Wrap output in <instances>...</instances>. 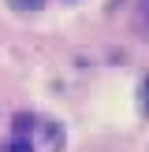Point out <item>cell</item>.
I'll return each mask as SVG.
<instances>
[{"label":"cell","instance_id":"6da1fadb","mask_svg":"<svg viewBox=\"0 0 149 152\" xmlns=\"http://www.w3.org/2000/svg\"><path fill=\"white\" fill-rule=\"evenodd\" d=\"M134 26L149 37V0H138V7H134Z\"/></svg>","mask_w":149,"mask_h":152},{"label":"cell","instance_id":"7a4b0ae2","mask_svg":"<svg viewBox=\"0 0 149 152\" xmlns=\"http://www.w3.org/2000/svg\"><path fill=\"white\" fill-rule=\"evenodd\" d=\"M26 130H34V119H30V115H15V134L22 137Z\"/></svg>","mask_w":149,"mask_h":152},{"label":"cell","instance_id":"3957f363","mask_svg":"<svg viewBox=\"0 0 149 152\" xmlns=\"http://www.w3.org/2000/svg\"><path fill=\"white\" fill-rule=\"evenodd\" d=\"M4 152H34V145H30L26 137H15V141H11V145H7Z\"/></svg>","mask_w":149,"mask_h":152},{"label":"cell","instance_id":"277c9868","mask_svg":"<svg viewBox=\"0 0 149 152\" xmlns=\"http://www.w3.org/2000/svg\"><path fill=\"white\" fill-rule=\"evenodd\" d=\"M15 7H41V0H15Z\"/></svg>","mask_w":149,"mask_h":152},{"label":"cell","instance_id":"5b68a950","mask_svg":"<svg viewBox=\"0 0 149 152\" xmlns=\"http://www.w3.org/2000/svg\"><path fill=\"white\" fill-rule=\"evenodd\" d=\"M142 104H145V108H149V78L142 82Z\"/></svg>","mask_w":149,"mask_h":152}]
</instances>
